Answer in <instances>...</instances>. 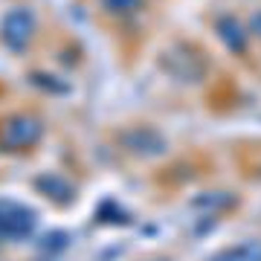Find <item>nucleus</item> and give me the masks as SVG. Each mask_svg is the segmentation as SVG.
I'll use <instances>...</instances> for the list:
<instances>
[{
    "label": "nucleus",
    "instance_id": "2",
    "mask_svg": "<svg viewBox=\"0 0 261 261\" xmlns=\"http://www.w3.org/2000/svg\"><path fill=\"white\" fill-rule=\"evenodd\" d=\"M29 35H32V18H29V12H12L9 18H6V23H3L6 44L20 49L29 41Z\"/></svg>",
    "mask_w": 261,
    "mask_h": 261
},
{
    "label": "nucleus",
    "instance_id": "3",
    "mask_svg": "<svg viewBox=\"0 0 261 261\" xmlns=\"http://www.w3.org/2000/svg\"><path fill=\"white\" fill-rule=\"evenodd\" d=\"M212 261H261V244H244L235 250H224Z\"/></svg>",
    "mask_w": 261,
    "mask_h": 261
},
{
    "label": "nucleus",
    "instance_id": "4",
    "mask_svg": "<svg viewBox=\"0 0 261 261\" xmlns=\"http://www.w3.org/2000/svg\"><path fill=\"white\" fill-rule=\"evenodd\" d=\"M255 29H258V35H261V15L255 18Z\"/></svg>",
    "mask_w": 261,
    "mask_h": 261
},
{
    "label": "nucleus",
    "instance_id": "1",
    "mask_svg": "<svg viewBox=\"0 0 261 261\" xmlns=\"http://www.w3.org/2000/svg\"><path fill=\"white\" fill-rule=\"evenodd\" d=\"M35 229V215L32 209L20 203L0 200V238H27Z\"/></svg>",
    "mask_w": 261,
    "mask_h": 261
}]
</instances>
